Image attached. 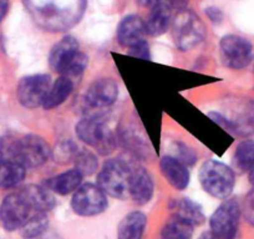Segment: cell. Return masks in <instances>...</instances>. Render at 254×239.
I'll use <instances>...</instances> for the list:
<instances>
[{"mask_svg":"<svg viewBox=\"0 0 254 239\" xmlns=\"http://www.w3.org/2000/svg\"><path fill=\"white\" fill-rule=\"evenodd\" d=\"M24 4L33 20L51 33L74 28L86 9V0H24Z\"/></svg>","mask_w":254,"mask_h":239,"instance_id":"6da1fadb","label":"cell"},{"mask_svg":"<svg viewBox=\"0 0 254 239\" xmlns=\"http://www.w3.org/2000/svg\"><path fill=\"white\" fill-rule=\"evenodd\" d=\"M48 60L53 71L70 77L75 82L81 77L89 64V58L80 51L79 43L71 35L64 36L53 46Z\"/></svg>","mask_w":254,"mask_h":239,"instance_id":"7a4b0ae2","label":"cell"},{"mask_svg":"<svg viewBox=\"0 0 254 239\" xmlns=\"http://www.w3.org/2000/svg\"><path fill=\"white\" fill-rule=\"evenodd\" d=\"M131 165L121 158H111L104 163L97 175V186L110 197L126 199L130 197Z\"/></svg>","mask_w":254,"mask_h":239,"instance_id":"3957f363","label":"cell"},{"mask_svg":"<svg viewBox=\"0 0 254 239\" xmlns=\"http://www.w3.org/2000/svg\"><path fill=\"white\" fill-rule=\"evenodd\" d=\"M198 177L204 192L214 198L227 199L233 192L236 176L233 170L223 162L206 161L199 168Z\"/></svg>","mask_w":254,"mask_h":239,"instance_id":"277c9868","label":"cell"},{"mask_svg":"<svg viewBox=\"0 0 254 239\" xmlns=\"http://www.w3.org/2000/svg\"><path fill=\"white\" fill-rule=\"evenodd\" d=\"M175 45L182 51H190L198 46L206 38V28L196 13L192 10L178 11L171 23Z\"/></svg>","mask_w":254,"mask_h":239,"instance_id":"5b68a950","label":"cell"},{"mask_svg":"<svg viewBox=\"0 0 254 239\" xmlns=\"http://www.w3.org/2000/svg\"><path fill=\"white\" fill-rule=\"evenodd\" d=\"M75 132L81 142L94 148L101 156L111 155L116 147L114 131L99 119L86 117L80 120L75 126Z\"/></svg>","mask_w":254,"mask_h":239,"instance_id":"8992f818","label":"cell"},{"mask_svg":"<svg viewBox=\"0 0 254 239\" xmlns=\"http://www.w3.org/2000/svg\"><path fill=\"white\" fill-rule=\"evenodd\" d=\"M34 212L36 211H34L26 197L19 189L8 194L0 204V222L6 231H18L23 228Z\"/></svg>","mask_w":254,"mask_h":239,"instance_id":"52a82bcc","label":"cell"},{"mask_svg":"<svg viewBox=\"0 0 254 239\" xmlns=\"http://www.w3.org/2000/svg\"><path fill=\"white\" fill-rule=\"evenodd\" d=\"M107 206V194L96 184H81L72 194L71 208L77 216H97L106 211Z\"/></svg>","mask_w":254,"mask_h":239,"instance_id":"ba28073f","label":"cell"},{"mask_svg":"<svg viewBox=\"0 0 254 239\" xmlns=\"http://www.w3.org/2000/svg\"><path fill=\"white\" fill-rule=\"evenodd\" d=\"M241 206L234 198L226 199L209 219L211 232L219 239H234L238 233Z\"/></svg>","mask_w":254,"mask_h":239,"instance_id":"9c48e42d","label":"cell"},{"mask_svg":"<svg viewBox=\"0 0 254 239\" xmlns=\"http://www.w3.org/2000/svg\"><path fill=\"white\" fill-rule=\"evenodd\" d=\"M221 60L224 66L241 70L248 66L253 58V46L239 35H226L219 43Z\"/></svg>","mask_w":254,"mask_h":239,"instance_id":"30bf717a","label":"cell"},{"mask_svg":"<svg viewBox=\"0 0 254 239\" xmlns=\"http://www.w3.org/2000/svg\"><path fill=\"white\" fill-rule=\"evenodd\" d=\"M51 79L46 74L29 75L20 80L16 89L19 104L25 109H38L43 106L51 86Z\"/></svg>","mask_w":254,"mask_h":239,"instance_id":"8fae6325","label":"cell"},{"mask_svg":"<svg viewBox=\"0 0 254 239\" xmlns=\"http://www.w3.org/2000/svg\"><path fill=\"white\" fill-rule=\"evenodd\" d=\"M53 150L43 137L38 135H26L18 138L16 162L28 170L45 165L51 157Z\"/></svg>","mask_w":254,"mask_h":239,"instance_id":"7c38bea8","label":"cell"},{"mask_svg":"<svg viewBox=\"0 0 254 239\" xmlns=\"http://www.w3.org/2000/svg\"><path fill=\"white\" fill-rule=\"evenodd\" d=\"M119 97V85L112 79H99L92 82L85 94V102L92 109H106Z\"/></svg>","mask_w":254,"mask_h":239,"instance_id":"4fadbf2b","label":"cell"},{"mask_svg":"<svg viewBox=\"0 0 254 239\" xmlns=\"http://www.w3.org/2000/svg\"><path fill=\"white\" fill-rule=\"evenodd\" d=\"M155 184L152 176L142 166L131 165L130 198L135 203L143 206L152 199Z\"/></svg>","mask_w":254,"mask_h":239,"instance_id":"5bb4252c","label":"cell"},{"mask_svg":"<svg viewBox=\"0 0 254 239\" xmlns=\"http://www.w3.org/2000/svg\"><path fill=\"white\" fill-rule=\"evenodd\" d=\"M229 123V133L247 137L254 133V101L246 100L237 104L232 117L224 115Z\"/></svg>","mask_w":254,"mask_h":239,"instance_id":"9a60e30c","label":"cell"},{"mask_svg":"<svg viewBox=\"0 0 254 239\" xmlns=\"http://www.w3.org/2000/svg\"><path fill=\"white\" fill-rule=\"evenodd\" d=\"M160 170L166 181L177 191H183L188 187L190 175L188 166L173 156H163L160 160Z\"/></svg>","mask_w":254,"mask_h":239,"instance_id":"2e32d148","label":"cell"},{"mask_svg":"<svg viewBox=\"0 0 254 239\" xmlns=\"http://www.w3.org/2000/svg\"><path fill=\"white\" fill-rule=\"evenodd\" d=\"M146 35L145 21L137 15H128L119 24L117 41L124 48H131L138 41L143 40Z\"/></svg>","mask_w":254,"mask_h":239,"instance_id":"e0dca14e","label":"cell"},{"mask_svg":"<svg viewBox=\"0 0 254 239\" xmlns=\"http://www.w3.org/2000/svg\"><path fill=\"white\" fill-rule=\"evenodd\" d=\"M82 178L84 176L76 168H72V170L65 171L55 177L49 178L45 182V187H48L51 192L59 194V196H67V194L74 193L81 186Z\"/></svg>","mask_w":254,"mask_h":239,"instance_id":"ac0fdd59","label":"cell"},{"mask_svg":"<svg viewBox=\"0 0 254 239\" xmlns=\"http://www.w3.org/2000/svg\"><path fill=\"white\" fill-rule=\"evenodd\" d=\"M172 23V8L168 3L160 4L151 9L147 21H145L146 34L150 36H161Z\"/></svg>","mask_w":254,"mask_h":239,"instance_id":"d6986e66","label":"cell"},{"mask_svg":"<svg viewBox=\"0 0 254 239\" xmlns=\"http://www.w3.org/2000/svg\"><path fill=\"white\" fill-rule=\"evenodd\" d=\"M75 81L70 77L66 76H59L55 81L51 84L50 90L45 97L43 107L45 110H54L56 107L61 106L64 102L66 101L71 96L74 91Z\"/></svg>","mask_w":254,"mask_h":239,"instance_id":"ffe728a7","label":"cell"},{"mask_svg":"<svg viewBox=\"0 0 254 239\" xmlns=\"http://www.w3.org/2000/svg\"><path fill=\"white\" fill-rule=\"evenodd\" d=\"M147 226V218L140 211L127 214L119 224L117 239H142Z\"/></svg>","mask_w":254,"mask_h":239,"instance_id":"44dd1931","label":"cell"},{"mask_svg":"<svg viewBox=\"0 0 254 239\" xmlns=\"http://www.w3.org/2000/svg\"><path fill=\"white\" fill-rule=\"evenodd\" d=\"M31 204L34 211L36 212H46L55 207V198L53 196V192L45 186H38V184H28L20 189Z\"/></svg>","mask_w":254,"mask_h":239,"instance_id":"7402d4cb","label":"cell"},{"mask_svg":"<svg viewBox=\"0 0 254 239\" xmlns=\"http://www.w3.org/2000/svg\"><path fill=\"white\" fill-rule=\"evenodd\" d=\"M171 209H172L180 218L185 219L188 223L192 226H199L204 222L206 217H204L203 209L198 203L193 202L190 198H178L173 199L170 204Z\"/></svg>","mask_w":254,"mask_h":239,"instance_id":"603a6c76","label":"cell"},{"mask_svg":"<svg viewBox=\"0 0 254 239\" xmlns=\"http://www.w3.org/2000/svg\"><path fill=\"white\" fill-rule=\"evenodd\" d=\"M26 168L16 162H0V189H10L24 181Z\"/></svg>","mask_w":254,"mask_h":239,"instance_id":"cb8c5ba5","label":"cell"},{"mask_svg":"<svg viewBox=\"0 0 254 239\" xmlns=\"http://www.w3.org/2000/svg\"><path fill=\"white\" fill-rule=\"evenodd\" d=\"M193 236V226L185 219L173 214L162 228V239H190Z\"/></svg>","mask_w":254,"mask_h":239,"instance_id":"d4e9b609","label":"cell"},{"mask_svg":"<svg viewBox=\"0 0 254 239\" xmlns=\"http://www.w3.org/2000/svg\"><path fill=\"white\" fill-rule=\"evenodd\" d=\"M254 163V141L244 140L237 146L233 166L238 172H248Z\"/></svg>","mask_w":254,"mask_h":239,"instance_id":"484cf974","label":"cell"},{"mask_svg":"<svg viewBox=\"0 0 254 239\" xmlns=\"http://www.w3.org/2000/svg\"><path fill=\"white\" fill-rule=\"evenodd\" d=\"M48 227L49 219L46 212H34L21 228V234L25 239H33L48 232Z\"/></svg>","mask_w":254,"mask_h":239,"instance_id":"4316f807","label":"cell"},{"mask_svg":"<svg viewBox=\"0 0 254 239\" xmlns=\"http://www.w3.org/2000/svg\"><path fill=\"white\" fill-rule=\"evenodd\" d=\"M72 162L75 163V168L82 176H91L99 170L97 156L86 148H79Z\"/></svg>","mask_w":254,"mask_h":239,"instance_id":"83f0119b","label":"cell"},{"mask_svg":"<svg viewBox=\"0 0 254 239\" xmlns=\"http://www.w3.org/2000/svg\"><path fill=\"white\" fill-rule=\"evenodd\" d=\"M79 148V146L72 142V141H64V142H60L56 146L55 150H53L51 156L55 158L56 162L65 165V163L74 161Z\"/></svg>","mask_w":254,"mask_h":239,"instance_id":"f1b7e54d","label":"cell"},{"mask_svg":"<svg viewBox=\"0 0 254 239\" xmlns=\"http://www.w3.org/2000/svg\"><path fill=\"white\" fill-rule=\"evenodd\" d=\"M16 150L18 137L10 135L0 136V162H16Z\"/></svg>","mask_w":254,"mask_h":239,"instance_id":"f546056e","label":"cell"},{"mask_svg":"<svg viewBox=\"0 0 254 239\" xmlns=\"http://www.w3.org/2000/svg\"><path fill=\"white\" fill-rule=\"evenodd\" d=\"M175 147H176L175 155H171V156L178 158V160L182 161V162L186 163L187 166L193 165V163L197 161V155L194 153V151L190 150V148H188L185 143L176 142Z\"/></svg>","mask_w":254,"mask_h":239,"instance_id":"4dcf8cb0","label":"cell"},{"mask_svg":"<svg viewBox=\"0 0 254 239\" xmlns=\"http://www.w3.org/2000/svg\"><path fill=\"white\" fill-rule=\"evenodd\" d=\"M128 55L133 56V58L141 59V60H151V50H150V44L147 43L146 39L138 41L135 45H132L131 48H128Z\"/></svg>","mask_w":254,"mask_h":239,"instance_id":"1f68e13d","label":"cell"},{"mask_svg":"<svg viewBox=\"0 0 254 239\" xmlns=\"http://www.w3.org/2000/svg\"><path fill=\"white\" fill-rule=\"evenodd\" d=\"M242 212H243L247 221L254 227V189H252L244 198Z\"/></svg>","mask_w":254,"mask_h":239,"instance_id":"d6a6232c","label":"cell"},{"mask_svg":"<svg viewBox=\"0 0 254 239\" xmlns=\"http://www.w3.org/2000/svg\"><path fill=\"white\" fill-rule=\"evenodd\" d=\"M206 15L208 16L211 23L213 24H221L223 21V13L221 11V9L216 8V6H209V8H207Z\"/></svg>","mask_w":254,"mask_h":239,"instance_id":"836d02e7","label":"cell"},{"mask_svg":"<svg viewBox=\"0 0 254 239\" xmlns=\"http://www.w3.org/2000/svg\"><path fill=\"white\" fill-rule=\"evenodd\" d=\"M167 1L168 4H170L171 8L180 11V10H183V9H186V6H187L190 0H167Z\"/></svg>","mask_w":254,"mask_h":239,"instance_id":"e575fe53","label":"cell"},{"mask_svg":"<svg viewBox=\"0 0 254 239\" xmlns=\"http://www.w3.org/2000/svg\"><path fill=\"white\" fill-rule=\"evenodd\" d=\"M138 3H140L142 6H145V8L152 9L155 8V6L160 5V4L168 3V1L167 0H138Z\"/></svg>","mask_w":254,"mask_h":239,"instance_id":"d590c367","label":"cell"},{"mask_svg":"<svg viewBox=\"0 0 254 239\" xmlns=\"http://www.w3.org/2000/svg\"><path fill=\"white\" fill-rule=\"evenodd\" d=\"M9 9V0H0V23L5 18Z\"/></svg>","mask_w":254,"mask_h":239,"instance_id":"8d00e7d4","label":"cell"},{"mask_svg":"<svg viewBox=\"0 0 254 239\" xmlns=\"http://www.w3.org/2000/svg\"><path fill=\"white\" fill-rule=\"evenodd\" d=\"M33 239H61V238L56 233H48V232H45V233L41 234L40 237H36V238H33Z\"/></svg>","mask_w":254,"mask_h":239,"instance_id":"74e56055","label":"cell"},{"mask_svg":"<svg viewBox=\"0 0 254 239\" xmlns=\"http://www.w3.org/2000/svg\"><path fill=\"white\" fill-rule=\"evenodd\" d=\"M198 239H219V238L217 236H214L212 232H206V233L202 234Z\"/></svg>","mask_w":254,"mask_h":239,"instance_id":"f35d334b","label":"cell"},{"mask_svg":"<svg viewBox=\"0 0 254 239\" xmlns=\"http://www.w3.org/2000/svg\"><path fill=\"white\" fill-rule=\"evenodd\" d=\"M248 177H249V182L254 186V163L251 167V170L248 171Z\"/></svg>","mask_w":254,"mask_h":239,"instance_id":"ab89813d","label":"cell"}]
</instances>
